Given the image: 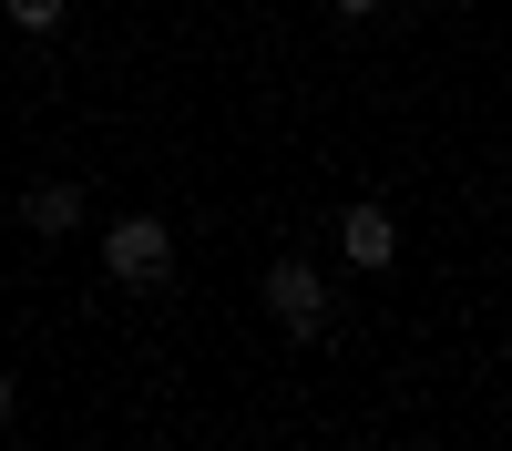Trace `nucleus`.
Segmentation results:
<instances>
[{
  "label": "nucleus",
  "mask_w": 512,
  "mask_h": 451,
  "mask_svg": "<svg viewBox=\"0 0 512 451\" xmlns=\"http://www.w3.org/2000/svg\"><path fill=\"white\" fill-rule=\"evenodd\" d=\"M11 410H21V390H11V380H0V421H11Z\"/></svg>",
  "instance_id": "nucleus-7"
},
{
  "label": "nucleus",
  "mask_w": 512,
  "mask_h": 451,
  "mask_svg": "<svg viewBox=\"0 0 512 451\" xmlns=\"http://www.w3.org/2000/svg\"><path fill=\"white\" fill-rule=\"evenodd\" d=\"M21 216H31V236H72L82 226V185H31Z\"/></svg>",
  "instance_id": "nucleus-4"
},
{
  "label": "nucleus",
  "mask_w": 512,
  "mask_h": 451,
  "mask_svg": "<svg viewBox=\"0 0 512 451\" xmlns=\"http://www.w3.org/2000/svg\"><path fill=\"white\" fill-rule=\"evenodd\" d=\"M0 11H11L21 31H62V0H0Z\"/></svg>",
  "instance_id": "nucleus-5"
},
{
  "label": "nucleus",
  "mask_w": 512,
  "mask_h": 451,
  "mask_svg": "<svg viewBox=\"0 0 512 451\" xmlns=\"http://www.w3.org/2000/svg\"><path fill=\"white\" fill-rule=\"evenodd\" d=\"M328 11H349V21H359V11H379V0H328Z\"/></svg>",
  "instance_id": "nucleus-6"
},
{
  "label": "nucleus",
  "mask_w": 512,
  "mask_h": 451,
  "mask_svg": "<svg viewBox=\"0 0 512 451\" xmlns=\"http://www.w3.org/2000/svg\"><path fill=\"white\" fill-rule=\"evenodd\" d=\"M338 246H349V267H390L400 257V216L390 205H349V216H338Z\"/></svg>",
  "instance_id": "nucleus-3"
},
{
  "label": "nucleus",
  "mask_w": 512,
  "mask_h": 451,
  "mask_svg": "<svg viewBox=\"0 0 512 451\" xmlns=\"http://www.w3.org/2000/svg\"><path fill=\"white\" fill-rule=\"evenodd\" d=\"M103 267H113V287H164V277H175V236H164V216H113L103 226Z\"/></svg>",
  "instance_id": "nucleus-1"
},
{
  "label": "nucleus",
  "mask_w": 512,
  "mask_h": 451,
  "mask_svg": "<svg viewBox=\"0 0 512 451\" xmlns=\"http://www.w3.org/2000/svg\"><path fill=\"white\" fill-rule=\"evenodd\" d=\"M267 318L287 328V339H328V277L297 267V257H277L267 267Z\"/></svg>",
  "instance_id": "nucleus-2"
}]
</instances>
